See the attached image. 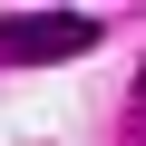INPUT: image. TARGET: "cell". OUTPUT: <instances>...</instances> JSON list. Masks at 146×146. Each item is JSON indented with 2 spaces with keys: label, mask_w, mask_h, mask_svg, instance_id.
<instances>
[{
  "label": "cell",
  "mask_w": 146,
  "mask_h": 146,
  "mask_svg": "<svg viewBox=\"0 0 146 146\" xmlns=\"http://www.w3.org/2000/svg\"><path fill=\"white\" fill-rule=\"evenodd\" d=\"M78 49H98L88 10H10L0 20V58H78Z\"/></svg>",
  "instance_id": "obj_1"
},
{
  "label": "cell",
  "mask_w": 146,
  "mask_h": 146,
  "mask_svg": "<svg viewBox=\"0 0 146 146\" xmlns=\"http://www.w3.org/2000/svg\"><path fill=\"white\" fill-rule=\"evenodd\" d=\"M136 107H146V68H136Z\"/></svg>",
  "instance_id": "obj_2"
}]
</instances>
